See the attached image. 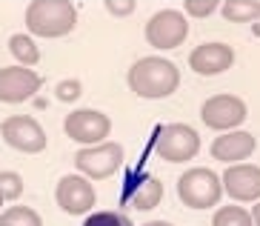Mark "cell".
<instances>
[{
	"label": "cell",
	"mask_w": 260,
	"mask_h": 226,
	"mask_svg": "<svg viewBox=\"0 0 260 226\" xmlns=\"http://www.w3.org/2000/svg\"><path fill=\"white\" fill-rule=\"evenodd\" d=\"M75 166L86 181H106L123 166V146L112 140H103L98 146H83L75 155Z\"/></svg>",
	"instance_id": "4"
},
{
	"label": "cell",
	"mask_w": 260,
	"mask_h": 226,
	"mask_svg": "<svg viewBox=\"0 0 260 226\" xmlns=\"http://www.w3.org/2000/svg\"><path fill=\"white\" fill-rule=\"evenodd\" d=\"M0 135L12 149L23 152V155H38L46 149V132L35 118L29 115H12L0 123Z\"/></svg>",
	"instance_id": "7"
},
{
	"label": "cell",
	"mask_w": 260,
	"mask_h": 226,
	"mask_svg": "<svg viewBox=\"0 0 260 226\" xmlns=\"http://www.w3.org/2000/svg\"><path fill=\"white\" fill-rule=\"evenodd\" d=\"M75 23L77 9L72 0H31L26 6V29L38 38H63Z\"/></svg>",
	"instance_id": "2"
},
{
	"label": "cell",
	"mask_w": 260,
	"mask_h": 226,
	"mask_svg": "<svg viewBox=\"0 0 260 226\" xmlns=\"http://www.w3.org/2000/svg\"><path fill=\"white\" fill-rule=\"evenodd\" d=\"M154 149L163 160L169 163H186L200 152V137L198 132L186 123H166L154 132Z\"/></svg>",
	"instance_id": "5"
},
{
	"label": "cell",
	"mask_w": 260,
	"mask_h": 226,
	"mask_svg": "<svg viewBox=\"0 0 260 226\" xmlns=\"http://www.w3.org/2000/svg\"><path fill=\"white\" fill-rule=\"evenodd\" d=\"M186 35H189V23L175 9H163L146 23V43L154 49H175L186 40Z\"/></svg>",
	"instance_id": "8"
},
{
	"label": "cell",
	"mask_w": 260,
	"mask_h": 226,
	"mask_svg": "<svg viewBox=\"0 0 260 226\" xmlns=\"http://www.w3.org/2000/svg\"><path fill=\"white\" fill-rule=\"evenodd\" d=\"M249 215H252V226H260V204H254Z\"/></svg>",
	"instance_id": "25"
},
{
	"label": "cell",
	"mask_w": 260,
	"mask_h": 226,
	"mask_svg": "<svg viewBox=\"0 0 260 226\" xmlns=\"http://www.w3.org/2000/svg\"><path fill=\"white\" fill-rule=\"evenodd\" d=\"M220 195H223L220 178L212 169H203V166L183 172L180 181H177V197L189 209H212L214 204H220Z\"/></svg>",
	"instance_id": "3"
},
{
	"label": "cell",
	"mask_w": 260,
	"mask_h": 226,
	"mask_svg": "<svg viewBox=\"0 0 260 226\" xmlns=\"http://www.w3.org/2000/svg\"><path fill=\"white\" fill-rule=\"evenodd\" d=\"M20 195H23V178L17 172H0V204L17 201Z\"/></svg>",
	"instance_id": "20"
},
{
	"label": "cell",
	"mask_w": 260,
	"mask_h": 226,
	"mask_svg": "<svg viewBox=\"0 0 260 226\" xmlns=\"http://www.w3.org/2000/svg\"><path fill=\"white\" fill-rule=\"evenodd\" d=\"M235 63V52L229 43H200L198 49H191L189 66L198 75H220Z\"/></svg>",
	"instance_id": "14"
},
{
	"label": "cell",
	"mask_w": 260,
	"mask_h": 226,
	"mask_svg": "<svg viewBox=\"0 0 260 226\" xmlns=\"http://www.w3.org/2000/svg\"><path fill=\"white\" fill-rule=\"evenodd\" d=\"M63 132L83 146H98L109 137L112 121H109V115L98 112V109H75V112L66 115Z\"/></svg>",
	"instance_id": "6"
},
{
	"label": "cell",
	"mask_w": 260,
	"mask_h": 226,
	"mask_svg": "<svg viewBox=\"0 0 260 226\" xmlns=\"http://www.w3.org/2000/svg\"><path fill=\"white\" fill-rule=\"evenodd\" d=\"M40 86H43V77L35 69L26 66L0 69V100L3 103H23V100L38 95Z\"/></svg>",
	"instance_id": "11"
},
{
	"label": "cell",
	"mask_w": 260,
	"mask_h": 226,
	"mask_svg": "<svg viewBox=\"0 0 260 226\" xmlns=\"http://www.w3.org/2000/svg\"><path fill=\"white\" fill-rule=\"evenodd\" d=\"M80 83L77 80H63V83H57V98L60 100H77L80 98Z\"/></svg>",
	"instance_id": "23"
},
{
	"label": "cell",
	"mask_w": 260,
	"mask_h": 226,
	"mask_svg": "<svg viewBox=\"0 0 260 226\" xmlns=\"http://www.w3.org/2000/svg\"><path fill=\"white\" fill-rule=\"evenodd\" d=\"M212 226H252V215L243 206L229 204V206H220V209L214 212Z\"/></svg>",
	"instance_id": "19"
},
{
	"label": "cell",
	"mask_w": 260,
	"mask_h": 226,
	"mask_svg": "<svg viewBox=\"0 0 260 226\" xmlns=\"http://www.w3.org/2000/svg\"><path fill=\"white\" fill-rule=\"evenodd\" d=\"M9 52L15 54V61L26 69L40 61V49L29 35H12V38H9Z\"/></svg>",
	"instance_id": "17"
},
{
	"label": "cell",
	"mask_w": 260,
	"mask_h": 226,
	"mask_svg": "<svg viewBox=\"0 0 260 226\" xmlns=\"http://www.w3.org/2000/svg\"><path fill=\"white\" fill-rule=\"evenodd\" d=\"M200 118L214 132H232L246 121V103L237 95H214L203 103Z\"/></svg>",
	"instance_id": "9"
},
{
	"label": "cell",
	"mask_w": 260,
	"mask_h": 226,
	"mask_svg": "<svg viewBox=\"0 0 260 226\" xmlns=\"http://www.w3.org/2000/svg\"><path fill=\"white\" fill-rule=\"evenodd\" d=\"M143 226H172V223H166V220H149V223H143Z\"/></svg>",
	"instance_id": "26"
},
{
	"label": "cell",
	"mask_w": 260,
	"mask_h": 226,
	"mask_svg": "<svg viewBox=\"0 0 260 226\" xmlns=\"http://www.w3.org/2000/svg\"><path fill=\"white\" fill-rule=\"evenodd\" d=\"M129 89L146 100H160L175 95V89L180 86V72L172 61L166 58H140L126 75Z\"/></svg>",
	"instance_id": "1"
},
{
	"label": "cell",
	"mask_w": 260,
	"mask_h": 226,
	"mask_svg": "<svg viewBox=\"0 0 260 226\" xmlns=\"http://www.w3.org/2000/svg\"><path fill=\"white\" fill-rule=\"evenodd\" d=\"M54 201L66 215H89L98 195H94L92 181H86L83 175H66V178L57 181Z\"/></svg>",
	"instance_id": "10"
},
{
	"label": "cell",
	"mask_w": 260,
	"mask_h": 226,
	"mask_svg": "<svg viewBox=\"0 0 260 226\" xmlns=\"http://www.w3.org/2000/svg\"><path fill=\"white\" fill-rule=\"evenodd\" d=\"M83 226H135V223L123 212H92V215H86Z\"/></svg>",
	"instance_id": "21"
},
{
	"label": "cell",
	"mask_w": 260,
	"mask_h": 226,
	"mask_svg": "<svg viewBox=\"0 0 260 226\" xmlns=\"http://www.w3.org/2000/svg\"><path fill=\"white\" fill-rule=\"evenodd\" d=\"M220 186L226 189V195L240 201V204L260 201V166L232 163L226 169V175L220 178Z\"/></svg>",
	"instance_id": "12"
},
{
	"label": "cell",
	"mask_w": 260,
	"mask_h": 226,
	"mask_svg": "<svg viewBox=\"0 0 260 226\" xmlns=\"http://www.w3.org/2000/svg\"><path fill=\"white\" fill-rule=\"evenodd\" d=\"M223 17L232 23H254L260 20V0H226Z\"/></svg>",
	"instance_id": "16"
},
{
	"label": "cell",
	"mask_w": 260,
	"mask_h": 226,
	"mask_svg": "<svg viewBox=\"0 0 260 226\" xmlns=\"http://www.w3.org/2000/svg\"><path fill=\"white\" fill-rule=\"evenodd\" d=\"M254 146H257L254 135H249L243 129H232L212 140V158L220 163H243L246 158H252Z\"/></svg>",
	"instance_id": "13"
},
{
	"label": "cell",
	"mask_w": 260,
	"mask_h": 226,
	"mask_svg": "<svg viewBox=\"0 0 260 226\" xmlns=\"http://www.w3.org/2000/svg\"><path fill=\"white\" fill-rule=\"evenodd\" d=\"M106 12H112L117 17H126L135 12V0H106Z\"/></svg>",
	"instance_id": "24"
},
{
	"label": "cell",
	"mask_w": 260,
	"mask_h": 226,
	"mask_svg": "<svg viewBox=\"0 0 260 226\" xmlns=\"http://www.w3.org/2000/svg\"><path fill=\"white\" fill-rule=\"evenodd\" d=\"M123 201H126V206H135L138 212H149L163 201V183L152 175H146L135 189L123 192Z\"/></svg>",
	"instance_id": "15"
},
{
	"label": "cell",
	"mask_w": 260,
	"mask_h": 226,
	"mask_svg": "<svg viewBox=\"0 0 260 226\" xmlns=\"http://www.w3.org/2000/svg\"><path fill=\"white\" fill-rule=\"evenodd\" d=\"M217 6H220L217 0H186L183 3L186 15H191V17H206V15H212Z\"/></svg>",
	"instance_id": "22"
},
{
	"label": "cell",
	"mask_w": 260,
	"mask_h": 226,
	"mask_svg": "<svg viewBox=\"0 0 260 226\" xmlns=\"http://www.w3.org/2000/svg\"><path fill=\"white\" fill-rule=\"evenodd\" d=\"M0 226H43V220L31 206H9L0 215Z\"/></svg>",
	"instance_id": "18"
}]
</instances>
